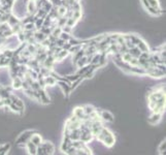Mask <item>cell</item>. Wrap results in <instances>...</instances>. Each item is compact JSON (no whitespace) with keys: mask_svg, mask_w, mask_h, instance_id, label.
<instances>
[{"mask_svg":"<svg viewBox=\"0 0 166 155\" xmlns=\"http://www.w3.org/2000/svg\"><path fill=\"white\" fill-rule=\"evenodd\" d=\"M101 118H103V120H105V121H110V122H111V121L114 120L113 116H111L108 112H102V116H101Z\"/></svg>","mask_w":166,"mask_h":155,"instance_id":"1","label":"cell"}]
</instances>
